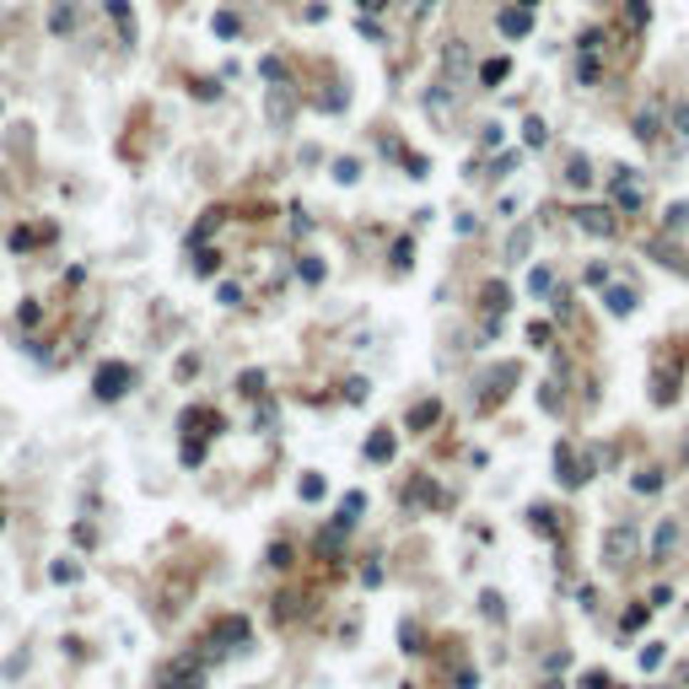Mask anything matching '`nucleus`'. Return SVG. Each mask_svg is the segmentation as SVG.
I'll list each match as a JSON object with an SVG mask.
<instances>
[{"label":"nucleus","mask_w":689,"mask_h":689,"mask_svg":"<svg viewBox=\"0 0 689 689\" xmlns=\"http://www.w3.org/2000/svg\"><path fill=\"white\" fill-rule=\"evenodd\" d=\"M608 205L619 216H641L646 210V178L636 167H614V178H608Z\"/></svg>","instance_id":"nucleus-1"},{"label":"nucleus","mask_w":689,"mask_h":689,"mask_svg":"<svg viewBox=\"0 0 689 689\" xmlns=\"http://www.w3.org/2000/svg\"><path fill=\"white\" fill-rule=\"evenodd\" d=\"M248 641H254V619H248V614H216V619H210V630H205V646H210V652H232V646L242 652Z\"/></svg>","instance_id":"nucleus-2"},{"label":"nucleus","mask_w":689,"mask_h":689,"mask_svg":"<svg viewBox=\"0 0 689 689\" xmlns=\"http://www.w3.org/2000/svg\"><path fill=\"white\" fill-rule=\"evenodd\" d=\"M555 480L566 485V490H581V485L593 480V458H587V452H576V442H571V436H560V442H555Z\"/></svg>","instance_id":"nucleus-3"},{"label":"nucleus","mask_w":689,"mask_h":689,"mask_svg":"<svg viewBox=\"0 0 689 689\" xmlns=\"http://www.w3.org/2000/svg\"><path fill=\"white\" fill-rule=\"evenodd\" d=\"M130 388H135V366H130V361H103V366H97V377H92V393H97L103 404L124 399Z\"/></svg>","instance_id":"nucleus-4"},{"label":"nucleus","mask_w":689,"mask_h":689,"mask_svg":"<svg viewBox=\"0 0 689 689\" xmlns=\"http://www.w3.org/2000/svg\"><path fill=\"white\" fill-rule=\"evenodd\" d=\"M399 501H404V507H431V512H447L452 507V496H447V490H436L431 474H410V480L399 485Z\"/></svg>","instance_id":"nucleus-5"},{"label":"nucleus","mask_w":689,"mask_h":689,"mask_svg":"<svg viewBox=\"0 0 689 689\" xmlns=\"http://www.w3.org/2000/svg\"><path fill=\"white\" fill-rule=\"evenodd\" d=\"M636 560V522H614V528L603 533V566L619 571Z\"/></svg>","instance_id":"nucleus-6"},{"label":"nucleus","mask_w":689,"mask_h":689,"mask_svg":"<svg viewBox=\"0 0 689 689\" xmlns=\"http://www.w3.org/2000/svg\"><path fill=\"white\" fill-rule=\"evenodd\" d=\"M178 425H183V436H200V442H210V436L227 431V415L210 410V404H189V410L178 415Z\"/></svg>","instance_id":"nucleus-7"},{"label":"nucleus","mask_w":689,"mask_h":689,"mask_svg":"<svg viewBox=\"0 0 689 689\" xmlns=\"http://www.w3.org/2000/svg\"><path fill=\"white\" fill-rule=\"evenodd\" d=\"M581 232H593V237H619V210L614 205H576L571 210Z\"/></svg>","instance_id":"nucleus-8"},{"label":"nucleus","mask_w":689,"mask_h":689,"mask_svg":"<svg viewBox=\"0 0 689 689\" xmlns=\"http://www.w3.org/2000/svg\"><path fill=\"white\" fill-rule=\"evenodd\" d=\"M528 528L539 533V539H566V512L549 507V501H539V507H528Z\"/></svg>","instance_id":"nucleus-9"},{"label":"nucleus","mask_w":689,"mask_h":689,"mask_svg":"<svg viewBox=\"0 0 689 689\" xmlns=\"http://www.w3.org/2000/svg\"><path fill=\"white\" fill-rule=\"evenodd\" d=\"M436 420H442V399H420V404H410V410H404V425H410L415 436H425Z\"/></svg>","instance_id":"nucleus-10"},{"label":"nucleus","mask_w":689,"mask_h":689,"mask_svg":"<svg viewBox=\"0 0 689 689\" xmlns=\"http://www.w3.org/2000/svg\"><path fill=\"white\" fill-rule=\"evenodd\" d=\"M361 452H366V463H393V452H399V431H388V425H383V431H372Z\"/></svg>","instance_id":"nucleus-11"},{"label":"nucleus","mask_w":689,"mask_h":689,"mask_svg":"<svg viewBox=\"0 0 689 689\" xmlns=\"http://www.w3.org/2000/svg\"><path fill=\"white\" fill-rule=\"evenodd\" d=\"M673 544H678V522L663 517V522H657V533H652V549H646V560H652V566H663V560L673 555Z\"/></svg>","instance_id":"nucleus-12"},{"label":"nucleus","mask_w":689,"mask_h":689,"mask_svg":"<svg viewBox=\"0 0 689 689\" xmlns=\"http://www.w3.org/2000/svg\"><path fill=\"white\" fill-rule=\"evenodd\" d=\"M232 388H237L242 399H254V404H259V399H264V393H269V377L259 372V366H248V372H242V377H237V383H232Z\"/></svg>","instance_id":"nucleus-13"},{"label":"nucleus","mask_w":689,"mask_h":689,"mask_svg":"<svg viewBox=\"0 0 689 689\" xmlns=\"http://www.w3.org/2000/svg\"><path fill=\"white\" fill-rule=\"evenodd\" d=\"M603 302H608V313H614V318H630L641 296H636L630 286H608V296H603Z\"/></svg>","instance_id":"nucleus-14"},{"label":"nucleus","mask_w":689,"mask_h":689,"mask_svg":"<svg viewBox=\"0 0 689 689\" xmlns=\"http://www.w3.org/2000/svg\"><path fill=\"white\" fill-rule=\"evenodd\" d=\"M399 646H404L410 657L425 652V625H420V619H404V625H399Z\"/></svg>","instance_id":"nucleus-15"},{"label":"nucleus","mask_w":689,"mask_h":689,"mask_svg":"<svg viewBox=\"0 0 689 689\" xmlns=\"http://www.w3.org/2000/svg\"><path fill=\"white\" fill-rule=\"evenodd\" d=\"M48 237H54V227H16L11 232V248L27 254V248H38V242H48Z\"/></svg>","instance_id":"nucleus-16"},{"label":"nucleus","mask_w":689,"mask_h":689,"mask_svg":"<svg viewBox=\"0 0 689 689\" xmlns=\"http://www.w3.org/2000/svg\"><path fill=\"white\" fill-rule=\"evenodd\" d=\"M566 183H571V189H593V162H587V157H571L566 162Z\"/></svg>","instance_id":"nucleus-17"},{"label":"nucleus","mask_w":689,"mask_h":689,"mask_svg":"<svg viewBox=\"0 0 689 689\" xmlns=\"http://www.w3.org/2000/svg\"><path fill=\"white\" fill-rule=\"evenodd\" d=\"M108 16L119 22V43H135V16H130V6H124V0H108Z\"/></svg>","instance_id":"nucleus-18"},{"label":"nucleus","mask_w":689,"mask_h":689,"mask_svg":"<svg viewBox=\"0 0 689 689\" xmlns=\"http://www.w3.org/2000/svg\"><path fill=\"white\" fill-rule=\"evenodd\" d=\"M264 566H269V571H291V566H296V549L280 539V544H269V549H264Z\"/></svg>","instance_id":"nucleus-19"},{"label":"nucleus","mask_w":689,"mask_h":689,"mask_svg":"<svg viewBox=\"0 0 689 689\" xmlns=\"http://www.w3.org/2000/svg\"><path fill=\"white\" fill-rule=\"evenodd\" d=\"M663 469H641V474H636V480H630V490H636V496H657V490H663Z\"/></svg>","instance_id":"nucleus-20"},{"label":"nucleus","mask_w":689,"mask_h":689,"mask_svg":"<svg viewBox=\"0 0 689 689\" xmlns=\"http://www.w3.org/2000/svg\"><path fill=\"white\" fill-rule=\"evenodd\" d=\"M501 33H507V38H522V33H528V6H512V11H501Z\"/></svg>","instance_id":"nucleus-21"},{"label":"nucleus","mask_w":689,"mask_h":689,"mask_svg":"<svg viewBox=\"0 0 689 689\" xmlns=\"http://www.w3.org/2000/svg\"><path fill=\"white\" fill-rule=\"evenodd\" d=\"M361 512H366V490H351V496L339 501V522H351V528L361 522Z\"/></svg>","instance_id":"nucleus-22"},{"label":"nucleus","mask_w":689,"mask_h":689,"mask_svg":"<svg viewBox=\"0 0 689 689\" xmlns=\"http://www.w3.org/2000/svg\"><path fill=\"white\" fill-rule=\"evenodd\" d=\"M528 242H533V227H517V232H512V237H507V264H522Z\"/></svg>","instance_id":"nucleus-23"},{"label":"nucleus","mask_w":689,"mask_h":689,"mask_svg":"<svg viewBox=\"0 0 689 689\" xmlns=\"http://www.w3.org/2000/svg\"><path fill=\"white\" fill-rule=\"evenodd\" d=\"M646 614H652V608H646V603H630L625 614H619V636H636V630L646 625Z\"/></svg>","instance_id":"nucleus-24"},{"label":"nucleus","mask_w":689,"mask_h":689,"mask_svg":"<svg viewBox=\"0 0 689 689\" xmlns=\"http://www.w3.org/2000/svg\"><path fill=\"white\" fill-rule=\"evenodd\" d=\"M296 496H302V501H323V496H328V480H323V474H302Z\"/></svg>","instance_id":"nucleus-25"},{"label":"nucleus","mask_w":689,"mask_h":689,"mask_svg":"<svg viewBox=\"0 0 689 689\" xmlns=\"http://www.w3.org/2000/svg\"><path fill=\"white\" fill-rule=\"evenodd\" d=\"M48 576L60 581V587H76V581H81V566H76V560L65 555V560H54V566H48Z\"/></svg>","instance_id":"nucleus-26"},{"label":"nucleus","mask_w":689,"mask_h":689,"mask_svg":"<svg viewBox=\"0 0 689 689\" xmlns=\"http://www.w3.org/2000/svg\"><path fill=\"white\" fill-rule=\"evenodd\" d=\"M178 458H183V469H200V463H205V442H200V436H183Z\"/></svg>","instance_id":"nucleus-27"},{"label":"nucleus","mask_w":689,"mask_h":689,"mask_svg":"<svg viewBox=\"0 0 689 689\" xmlns=\"http://www.w3.org/2000/svg\"><path fill=\"white\" fill-rule=\"evenodd\" d=\"M48 27H54V33H71V27H76V6H71V0H60V6L48 11Z\"/></svg>","instance_id":"nucleus-28"},{"label":"nucleus","mask_w":689,"mask_h":689,"mask_svg":"<svg viewBox=\"0 0 689 689\" xmlns=\"http://www.w3.org/2000/svg\"><path fill=\"white\" fill-rule=\"evenodd\" d=\"M576 689H614V678H608V668H581Z\"/></svg>","instance_id":"nucleus-29"},{"label":"nucleus","mask_w":689,"mask_h":689,"mask_svg":"<svg viewBox=\"0 0 689 689\" xmlns=\"http://www.w3.org/2000/svg\"><path fill=\"white\" fill-rule=\"evenodd\" d=\"M507 71H512V60H501V54H496V60H485V65H480V81H485V86H496V81H507Z\"/></svg>","instance_id":"nucleus-30"},{"label":"nucleus","mask_w":689,"mask_h":689,"mask_svg":"<svg viewBox=\"0 0 689 689\" xmlns=\"http://www.w3.org/2000/svg\"><path fill=\"white\" fill-rule=\"evenodd\" d=\"M636 140H646V145L657 140V108H641V113H636Z\"/></svg>","instance_id":"nucleus-31"},{"label":"nucleus","mask_w":689,"mask_h":689,"mask_svg":"<svg viewBox=\"0 0 689 689\" xmlns=\"http://www.w3.org/2000/svg\"><path fill=\"white\" fill-rule=\"evenodd\" d=\"M485 307H490V313L501 318V313L512 307V291H507V286H485Z\"/></svg>","instance_id":"nucleus-32"},{"label":"nucleus","mask_w":689,"mask_h":689,"mask_svg":"<svg viewBox=\"0 0 689 689\" xmlns=\"http://www.w3.org/2000/svg\"><path fill=\"white\" fill-rule=\"evenodd\" d=\"M528 291H533V296H549V291H555V275H549V269L539 264V269L528 275Z\"/></svg>","instance_id":"nucleus-33"},{"label":"nucleus","mask_w":689,"mask_h":689,"mask_svg":"<svg viewBox=\"0 0 689 689\" xmlns=\"http://www.w3.org/2000/svg\"><path fill=\"white\" fill-rule=\"evenodd\" d=\"M539 404H544L549 415H560V410H566V399H560V383H544V388H539Z\"/></svg>","instance_id":"nucleus-34"},{"label":"nucleus","mask_w":689,"mask_h":689,"mask_svg":"<svg viewBox=\"0 0 689 689\" xmlns=\"http://www.w3.org/2000/svg\"><path fill=\"white\" fill-rule=\"evenodd\" d=\"M663 657H668V646H663V641H646V652H641V668H646V673H657V668H663Z\"/></svg>","instance_id":"nucleus-35"},{"label":"nucleus","mask_w":689,"mask_h":689,"mask_svg":"<svg viewBox=\"0 0 689 689\" xmlns=\"http://www.w3.org/2000/svg\"><path fill=\"white\" fill-rule=\"evenodd\" d=\"M663 227H668V232H684V227H689V205H684V200H678V205H668Z\"/></svg>","instance_id":"nucleus-36"},{"label":"nucleus","mask_w":689,"mask_h":689,"mask_svg":"<svg viewBox=\"0 0 689 689\" xmlns=\"http://www.w3.org/2000/svg\"><path fill=\"white\" fill-rule=\"evenodd\" d=\"M522 135H528V145H544L549 140V124L544 119H528V124H522Z\"/></svg>","instance_id":"nucleus-37"},{"label":"nucleus","mask_w":689,"mask_h":689,"mask_svg":"<svg viewBox=\"0 0 689 689\" xmlns=\"http://www.w3.org/2000/svg\"><path fill=\"white\" fill-rule=\"evenodd\" d=\"M334 178H339V183H356V178H361V167H356V157H339V162H334Z\"/></svg>","instance_id":"nucleus-38"},{"label":"nucleus","mask_w":689,"mask_h":689,"mask_svg":"<svg viewBox=\"0 0 689 689\" xmlns=\"http://www.w3.org/2000/svg\"><path fill=\"white\" fill-rule=\"evenodd\" d=\"M38 318H43V307H38V302H22V307H16V323H22V328H38Z\"/></svg>","instance_id":"nucleus-39"},{"label":"nucleus","mask_w":689,"mask_h":689,"mask_svg":"<svg viewBox=\"0 0 689 689\" xmlns=\"http://www.w3.org/2000/svg\"><path fill=\"white\" fill-rule=\"evenodd\" d=\"M216 33H221V38H237V33H242V22H237L232 11H216Z\"/></svg>","instance_id":"nucleus-40"},{"label":"nucleus","mask_w":689,"mask_h":689,"mask_svg":"<svg viewBox=\"0 0 689 689\" xmlns=\"http://www.w3.org/2000/svg\"><path fill=\"white\" fill-rule=\"evenodd\" d=\"M216 269H221V254H210V248L194 259V275H216Z\"/></svg>","instance_id":"nucleus-41"},{"label":"nucleus","mask_w":689,"mask_h":689,"mask_svg":"<svg viewBox=\"0 0 689 689\" xmlns=\"http://www.w3.org/2000/svg\"><path fill=\"white\" fill-rule=\"evenodd\" d=\"M71 539H76L81 549H92V544H97V528H92V522H76V528H71Z\"/></svg>","instance_id":"nucleus-42"},{"label":"nucleus","mask_w":689,"mask_h":689,"mask_svg":"<svg viewBox=\"0 0 689 689\" xmlns=\"http://www.w3.org/2000/svg\"><path fill=\"white\" fill-rule=\"evenodd\" d=\"M447 71H469V48H463V43L447 48Z\"/></svg>","instance_id":"nucleus-43"},{"label":"nucleus","mask_w":689,"mask_h":689,"mask_svg":"<svg viewBox=\"0 0 689 689\" xmlns=\"http://www.w3.org/2000/svg\"><path fill=\"white\" fill-rule=\"evenodd\" d=\"M528 339H533V345H539V351H544L549 339H555V328H549V323H528Z\"/></svg>","instance_id":"nucleus-44"},{"label":"nucleus","mask_w":689,"mask_h":689,"mask_svg":"<svg viewBox=\"0 0 689 689\" xmlns=\"http://www.w3.org/2000/svg\"><path fill=\"white\" fill-rule=\"evenodd\" d=\"M673 587H652V598H646V608H668V603H673Z\"/></svg>","instance_id":"nucleus-45"},{"label":"nucleus","mask_w":689,"mask_h":689,"mask_svg":"<svg viewBox=\"0 0 689 689\" xmlns=\"http://www.w3.org/2000/svg\"><path fill=\"white\" fill-rule=\"evenodd\" d=\"M480 614H485V619H501V593H485V598H480Z\"/></svg>","instance_id":"nucleus-46"},{"label":"nucleus","mask_w":689,"mask_h":689,"mask_svg":"<svg viewBox=\"0 0 689 689\" xmlns=\"http://www.w3.org/2000/svg\"><path fill=\"white\" fill-rule=\"evenodd\" d=\"M302 280H307V286H318V280H323V264H318V259H302Z\"/></svg>","instance_id":"nucleus-47"},{"label":"nucleus","mask_w":689,"mask_h":689,"mask_svg":"<svg viewBox=\"0 0 689 689\" xmlns=\"http://www.w3.org/2000/svg\"><path fill=\"white\" fill-rule=\"evenodd\" d=\"M366 393H372V388H366L361 377H351V383H345V399H351V404H356V399H366Z\"/></svg>","instance_id":"nucleus-48"},{"label":"nucleus","mask_w":689,"mask_h":689,"mask_svg":"<svg viewBox=\"0 0 689 689\" xmlns=\"http://www.w3.org/2000/svg\"><path fill=\"white\" fill-rule=\"evenodd\" d=\"M576 603L587 608V614H593V608H598V587H576Z\"/></svg>","instance_id":"nucleus-49"},{"label":"nucleus","mask_w":689,"mask_h":689,"mask_svg":"<svg viewBox=\"0 0 689 689\" xmlns=\"http://www.w3.org/2000/svg\"><path fill=\"white\" fill-rule=\"evenodd\" d=\"M178 377H200V356H178Z\"/></svg>","instance_id":"nucleus-50"},{"label":"nucleus","mask_w":689,"mask_h":689,"mask_svg":"<svg viewBox=\"0 0 689 689\" xmlns=\"http://www.w3.org/2000/svg\"><path fill=\"white\" fill-rule=\"evenodd\" d=\"M410 259H415V242H399V248H393V264L404 269V264H410Z\"/></svg>","instance_id":"nucleus-51"},{"label":"nucleus","mask_w":689,"mask_h":689,"mask_svg":"<svg viewBox=\"0 0 689 689\" xmlns=\"http://www.w3.org/2000/svg\"><path fill=\"white\" fill-rule=\"evenodd\" d=\"M404 172L410 178H425V157H404Z\"/></svg>","instance_id":"nucleus-52"},{"label":"nucleus","mask_w":689,"mask_h":689,"mask_svg":"<svg viewBox=\"0 0 689 689\" xmlns=\"http://www.w3.org/2000/svg\"><path fill=\"white\" fill-rule=\"evenodd\" d=\"M673 124H678V135H689V103H678V108H673Z\"/></svg>","instance_id":"nucleus-53"},{"label":"nucleus","mask_w":689,"mask_h":689,"mask_svg":"<svg viewBox=\"0 0 689 689\" xmlns=\"http://www.w3.org/2000/svg\"><path fill=\"white\" fill-rule=\"evenodd\" d=\"M356 6H361V11H383L388 0H356Z\"/></svg>","instance_id":"nucleus-54"},{"label":"nucleus","mask_w":689,"mask_h":689,"mask_svg":"<svg viewBox=\"0 0 689 689\" xmlns=\"http://www.w3.org/2000/svg\"><path fill=\"white\" fill-rule=\"evenodd\" d=\"M0 528H6V490H0Z\"/></svg>","instance_id":"nucleus-55"},{"label":"nucleus","mask_w":689,"mask_h":689,"mask_svg":"<svg viewBox=\"0 0 689 689\" xmlns=\"http://www.w3.org/2000/svg\"><path fill=\"white\" fill-rule=\"evenodd\" d=\"M539 689H566V684H555V678H544V684H539Z\"/></svg>","instance_id":"nucleus-56"},{"label":"nucleus","mask_w":689,"mask_h":689,"mask_svg":"<svg viewBox=\"0 0 689 689\" xmlns=\"http://www.w3.org/2000/svg\"><path fill=\"white\" fill-rule=\"evenodd\" d=\"M425 6H431V0H425Z\"/></svg>","instance_id":"nucleus-57"}]
</instances>
